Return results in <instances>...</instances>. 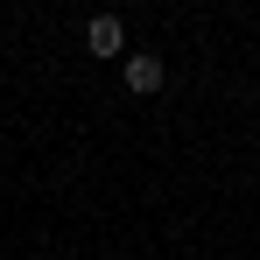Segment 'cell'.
<instances>
[{
  "instance_id": "1",
  "label": "cell",
  "mask_w": 260,
  "mask_h": 260,
  "mask_svg": "<svg viewBox=\"0 0 260 260\" xmlns=\"http://www.w3.org/2000/svg\"><path fill=\"white\" fill-rule=\"evenodd\" d=\"M85 43H91V56H120V49H127V21H120V14H91Z\"/></svg>"
},
{
  "instance_id": "2",
  "label": "cell",
  "mask_w": 260,
  "mask_h": 260,
  "mask_svg": "<svg viewBox=\"0 0 260 260\" xmlns=\"http://www.w3.org/2000/svg\"><path fill=\"white\" fill-rule=\"evenodd\" d=\"M162 78H169V71H162V56H127V91H134V99H155Z\"/></svg>"
}]
</instances>
